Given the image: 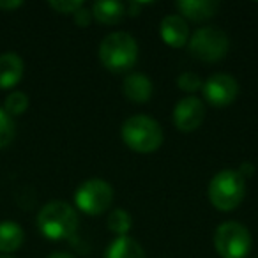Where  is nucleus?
Here are the masks:
<instances>
[{
    "instance_id": "obj_9",
    "label": "nucleus",
    "mask_w": 258,
    "mask_h": 258,
    "mask_svg": "<svg viewBox=\"0 0 258 258\" xmlns=\"http://www.w3.org/2000/svg\"><path fill=\"white\" fill-rule=\"evenodd\" d=\"M205 118V106L202 99L195 96L182 97L173 108V124L179 131L189 133L200 127Z\"/></svg>"
},
{
    "instance_id": "obj_19",
    "label": "nucleus",
    "mask_w": 258,
    "mask_h": 258,
    "mask_svg": "<svg viewBox=\"0 0 258 258\" xmlns=\"http://www.w3.org/2000/svg\"><path fill=\"white\" fill-rule=\"evenodd\" d=\"M27 108H29V96H27V94L16 90V92L9 94V96L6 97L4 110L8 111L11 117H15V115H22Z\"/></svg>"
},
{
    "instance_id": "obj_20",
    "label": "nucleus",
    "mask_w": 258,
    "mask_h": 258,
    "mask_svg": "<svg viewBox=\"0 0 258 258\" xmlns=\"http://www.w3.org/2000/svg\"><path fill=\"white\" fill-rule=\"evenodd\" d=\"M177 85H179V89L184 90V92H197L198 89L204 87V83H202L200 76H198L197 73L184 71L182 75L177 78Z\"/></svg>"
},
{
    "instance_id": "obj_24",
    "label": "nucleus",
    "mask_w": 258,
    "mask_h": 258,
    "mask_svg": "<svg viewBox=\"0 0 258 258\" xmlns=\"http://www.w3.org/2000/svg\"><path fill=\"white\" fill-rule=\"evenodd\" d=\"M237 172H239L242 177H251L254 173V166L251 165V163H242V165H240V168L237 170Z\"/></svg>"
},
{
    "instance_id": "obj_1",
    "label": "nucleus",
    "mask_w": 258,
    "mask_h": 258,
    "mask_svg": "<svg viewBox=\"0 0 258 258\" xmlns=\"http://www.w3.org/2000/svg\"><path fill=\"white\" fill-rule=\"evenodd\" d=\"M120 137L131 151L149 154L161 147L163 129L158 120L147 115H133L122 124Z\"/></svg>"
},
{
    "instance_id": "obj_8",
    "label": "nucleus",
    "mask_w": 258,
    "mask_h": 258,
    "mask_svg": "<svg viewBox=\"0 0 258 258\" xmlns=\"http://www.w3.org/2000/svg\"><path fill=\"white\" fill-rule=\"evenodd\" d=\"M204 96L212 106H228L235 101L239 94V83L232 75L218 73L212 75L202 87Z\"/></svg>"
},
{
    "instance_id": "obj_7",
    "label": "nucleus",
    "mask_w": 258,
    "mask_h": 258,
    "mask_svg": "<svg viewBox=\"0 0 258 258\" xmlns=\"http://www.w3.org/2000/svg\"><path fill=\"white\" fill-rule=\"evenodd\" d=\"M76 207L89 216H99L113 202V189L103 179H89L80 184L75 193Z\"/></svg>"
},
{
    "instance_id": "obj_25",
    "label": "nucleus",
    "mask_w": 258,
    "mask_h": 258,
    "mask_svg": "<svg viewBox=\"0 0 258 258\" xmlns=\"http://www.w3.org/2000/svg\"><path fill=\"white\" fill-rule=\"evenodd\" d=\"M142 8V4H138V2H133V4H129V13H131V16H135L138 13V9Z\"/></svg>"
},
{
    "instance_id": "obj_15",
    "label": "nucleus",
    "mask_w": 258,
    "mask_h": 258,
    "mask_svg": "<svg viewBox=\"0 0 258 258\" xmlns=\"http://www.w3.org/2000/svg\"><path fill=\"white\" fill-rule=\"evenodd\" d=\"M104 258H145V251L133 237H117L108 246Z\"/></svg>"
},
{
    "instance_id": "obj_4",
    "label": "nucleus",
    "mask_w": 258,
    "mask_h": 258,
    "mask_svg": "<svg viewBox=\"0 0 258 258\" xmlns=\"http://www.w3.org/2000/svg\"><path fill=\"white\" fill-rule=\"evenodd\" d=\"M246 193L244 177L237 170H221L212 177L209 184V198L218 211L228 212L239 207Z\"/></svg>"
},
{
    "instance_id": "obj_12",
    "label": "nucleus",
    "mask_w": 258,
    "mask_h": 258,
    "mask_svg": "<svg viewBox=\"0 0 258 258\" xmlns=\"http://www.w3.org/2000/svg\"><path fill=\"white\" fill-rule=\"evenodd\" d=\"M23 76V60L18 53L8 51L0 55V89L16 85Z\"/></svg>"
},
{
    "instance_id": "obj_5",
    "label": "nucleus",
    "mask_w": 258,
    "mask_h": 258,
    "mask_svg": "<svg viewBox=\"0 0 258 258\" xmlns=\"http://www.w3.org/2000/svg\"><path fill=\"white\" fill-rule=\"evenodd\" d=\"M228 36L218 27H202L189 37V53L202 62H218L228 53Z\"/></svg>"
},
{
    "instance_id": "obj_21",
    "label": "nucleus",
    "mask_w": 258,
    "mask_h": 258,
    "mask_svg": "<svg viewBox=\"0 0 258 258\" xmlns=\"http://www.w3.org/2000/svg\"><path fill=\"white\" fill-rule=\"evenodd\" d=\"M50 8L62 15H75L80 8H83L82 0H51Z\"/></svg>"
},
{
    "instance_id": "obj_11",
    "label": "nucleus",
    "mask_w": 258,
    "mask_h": 258,
    "mask_svg": "<svg viewBox=\"0 0 258 258\" xmlns=\"http://www.w3.org/2000/svg\"><path fill=\"white\" fill-rule=\"evenodd\" d=\"M122 89H124V96L133 103H147L152 96V82L151 78H147L142 73H131V75L125 76L124 83H122Z\"/></svg>"
},
{
    "instance_id": "obj_17",
    "label": "nucleus",
    "mask_w": 258,
    "mask_h": 258,
    "mask_svg": "<svg viewBox=\"0 0 258 258\" xmlns=\"http://www.w3.org/2000/svg\"><path fill=\"white\" fill-rule=\"evenodd\" d=\"M108 228L113 233H117L118 237L127 235V232L131 230V225H133V219L129 216V212L125 209H115V211L110 212L108 216Z\"/></svg>"
},
{
    "instance_id": "obj_16",
    "label": "nucleus",
    "mask_w": 258,
    "mask_h": 258,
    "mask_svg": "<svg viewBox=\"0 0 258 258\" xmlns=\"http://www.w3.org/2000/svg\"><path fill=\"white\" fill-rule=\"evenodd\" d=\"M25 232L16 221H2L0 223V251L2 253H13L23 244Z\"/></svg>"
},
{
    "instance_id": "obj_23",
    "label": "nucleus",
    "mask_w": 258,
    "mask_h": 258,
    "mask_svg": "<svg viewBox=\"0 0 258 258\" xmlns=\"http://www.w3.org/2000/svg\"><path fill=\"white\" fill-rule=\"evenodd\" d=\"M22 4V0H0V9H16Z\"/></svg>"
},
{
    "instance_id": "obj_27",
    "label": "nucleus",
    "mask_w": 258,
    "mask_h": 258,
    "mask_svg": "<svg viewBox=\"0 0 258 258\" xmlns=\"http://www.w3.org/2000/svg\"><path fill=\"white\" fill-rule=\"evenodd\" d=\"M0 258H13V256H0Z\"/></svg>"
},
{
    "instance_id": "obj_13",
    "label": "nucleus",
    "mask_w": 258,
    "mask_h": 258,
    "mask_svg": "<svg viewBox=\"0 0 258 258\" xmlns=\"http://www.w3.org/2000/svg\"><path fill=\"white\" fill-rule=\"evenodd\" d=\"M177 9L180 11V15L193 22H204L218 13L219 2L216 0H180L177 2Z\"/></svg>"
},
{
    "instance_id": "obj_2",
    "label": "nucleus",
    "mask_w": 258,
    "mask_h": 258,
    "mask_svg": "<svg viewBox=\"0 0 258 258\" xmlns=\"http://www.w3.org/2000/svg\"><path fill=\"white\" fill-rule=\"evenodd\" d=\"M138 44L127 32H111L101 41L99 60L108 71L124 73L137 64Z\"/></svg>"
},
{
    "instance_id": "obj_26",
    "label": "nucleus",
    "mask_w": 258,
    "mask_h": 258,
    "mask_svg": "<svg viewBox=\"0 0 258 258\" xmlns=\"http://www.w3.org/2000/svg\"><path fill=\"white\" fill-rule=\"evenodd\" d=\"M50 258H73L71 254H68V253H53Z\"/></svg>"
},
{
    "instance_id": "obj_22",
    "label": "nucleus",
    "mask_w": 258,
    "mask_h": 258,
    "mask_svg": "<svg viewBox=\"0 0 258 258\" xmlns=\"http://www.w3.org/2000/svg\"><path fill=\"white\" fill-rule=\"evenodd\" d=\"M73 18H75V23L78 27H87L90 23V20H92V13L85 8H80L78 11L73 15Z\"/></svg>"
},
{
    "instance_id": "obj_6",
    "label": "nucleus",
    "mask_w": 258,
    "mask_h": 258,
    "mask_svg": "<svg viewBox=\"0 0 258 258\" xmlns=\"http://www.w3.org/2000/svg\"><path fill=\"white\" fill-rule=\"evenodd\" d=\"M214 247L223 258H244L251 249V233L242 223L225 221L214 233Z\"/></svg>"
},
{
    "instance_id": "obj_14",
    "label": "nucleus",
    "mask_w": 258,
    "mask_h": 258,
    "mask_svg": "<svg viewBox=\"0 0 258 258\" xmlns=\"http://www.w3.org/2000/svg\"><path fill=\"white\" fill-rule=\"evenodd\" d=\"M125 15V4L117 0H99L92 6V16L104 25H115Z\"/></svg>"
},
{
    "instance_id": "obj_3",
    "label": "nucleus",
    "mask_w": 258,
    "mask_h": 258,
    "mask_svg": "<svg viewBox=\"0 0 258 258\" xmlns=\"http://www.w3.org/2000/svg\"><path fill=\"white\" fill-rule=\"evenodd\" d=\"M37 226L50 240L69 239L78 228V214L66 202H50L37 214Z\"/></svg>"
},
{
    "instance_id": "obj_18",
    "label": "nucleus",
    "mask_w": 258,
    "mask_h": 258,
    "mask_svg": "<svg viewBox=\"0 0 258 258\" xmlns=\"http://www.w3.org/2000/svg\"><path fill=\"white\" fill-rule=\"evenodd\" d=\"M15 122H13V117L4 110L0 108V149L8 147L9 144L15 138Z\"/></svg>"
},
{
    "instance_id": "obj_10",
    "label": "nucleus",
    "mask_w": 258,
    "mask_h": 258,
    "mask_svg": "<svg viewBox=\"0 0 258 258\" xmlns=\"http://www.w3.org/2000/svg\"><path fill=\"white\" fill-rule=\"evenodd\" d=\"M159 34L163 41L172 48H182L189 39V29L180 15H168L161 20Z\"/></svg>"
}]
</instances>
